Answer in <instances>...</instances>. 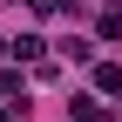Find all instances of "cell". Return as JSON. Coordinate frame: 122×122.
<instances>
[{
  "label": "cell",
  "mask_w": 122,
  "mask_h": 122,
  "mask_svg": "<svg viewBox=\"0 0 122 122\" xmlns=\"http://www.w3.org/2000/svg\"><path fill=\"white\" fill-rule=\"evenodd\" d=\"M95 88H102V95H122V61H102V68H95Z\"/></svg>",
  "instance_id": "6da1fadb"
},
{
  "label": "cell",
  "mask_w": 122,
  "mask_h": 122,
  "mask_svg": "<svg viewBox=\"0 0 122 122\" xmlns=\"http://www.w3.org/2000/svg\"><path fill=\"white\" fill-rule=\"evenodd\" d=\"M75 122H109V109H102L95 95H75Z\"/></svg>",
  "instance_id": "277c9868"
},
{
  "label": "cell",
  "mask_w": 122,
  "mask_h": 122,
  "mask_svg": "<svg viewBox=\"0 0 122 122\" xmlns=\"http://www.w3.org/2000/svg\"><path fill=\"white\" fill-rule=\"evenodd\" d=\"M14 95L27 102V81H20V68H0V102H14Z\"/></svg>",
  "instance_id": "7a4b0ae2"
},
{
  "label": "cell",
  "mask_w": 122,
  "mask_h": 122,
  "mask_svg": "<svg viewBox=\"0 0 122 122\" xmlns=\"http://www.w3.org/2000/svg\"><path fill=\"white\" fill-rule=\"evenodd\" d=\"M0 122H14V109H7V102H0Z\"/></svg>",
  "instance_id": "8992f818"
},
{
  "label": "cell",
  "mask_w": 122,
  "mask_h": 122,
  "mask_svg": "<svg viewBox=\"0 0 122 122\" xmlns=\"http://www.w3.org/2000/svg\"><path fill=\"white\" fill-rule=\"evenodd\" d=\"M14 54H20V61H48V41H41V34H20Z\"/></svg>",
  "instance_id": "3957f363"
},
{
  "label": "cell",
  "mask_w": 122,
  "mask_h": 122,
  "mask_svg": "<svg viewBox=\"0 0 122 122\" xmlns=\"http://www.w3.org/2000/svg\"><path fill=\"white\" fill-rule=\"evenodd\" d=\"M102 41H122V14H102Z\"/></svg>",
  "instance_id": "5b68a950"
}]
</instances>
